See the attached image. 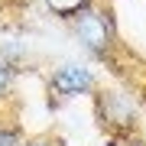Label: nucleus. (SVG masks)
<instances>
[{"instance_id": "obj_7", "label": "nucleus", "mask_w": 146, "mask_h": 146, "mask_svg": "<svg viewBox=\"0 0 146 146\" xmlns=\"http://www.w3.org/2000/svg\"><path fill=\"white\" fill-rule=\"evenodd\" d=\"M143 107H146V88H143Z\"/></svg>"}, {"instance_id": "obj_4", "label": "nucleus", "mask_w": 146, "mask_h": 146, "mask_svg": "<svg viewBox=\"0 0 146 146\" xmlns=\"http://www.w3.org/2000/svg\"><path fill=\"white\" fill-rule=\"evenodd\" d=\"M39 3L46 7V13H52L55 20L72 23V20H75V16H78L81 10H88L94 0H39Z\"/></svg>"}, {"instance_id": "obj_5", "label": "nucleus", "mask_w": 146, "mask_h": 146, "mask_svg": "<svg viewBox=\"0 0 146 146\" xmlns=\"http://www.w3.org/2000/svg\"><path fill=\"white\" fill-rule=\"evenodd\" d=\"M13 72H16V68L0 55V107H3V101L13 94Z\"/></svg>"}, {"instance_id": "obj_6", "label": "nucleus", "mask_w": 146, "mask_h": 146, "mask_svg": "<svg viewBox=\"0 0 146 146\" xmlns=\"http://www.w3.org/2000/svg\"><path fill=\"white\" fill-rule=\"evenodd\" d=\"M23 146H58L52 136H33V140H23Z\"/></svg>"}, {"instance_id": "obj_3", "label": "nucleus", "mask_w": 146, "mask_h": 146, "mask_svg": "<svg viewBox=\"0 0 146 146\" xmlns=\"http://www.w3.org/2000/svg\"><path fill=\"white\" fill-rule=\"evenodd\" d=\"M49 91L55 98H81V94H94L98 91V75L88 65L78 62H65L49 75Z\"/></svg>"}, {"instance_id": "obj_1", "label": "nucleus", "mask_w": 146, "mask_h": 146, "mask_svg": "<svg viewBox=\"0 0 146 146\" xmlns=\"http://www.w3.org/2000/svg\"><path fill=\"white\" fill-rule=\"evenodd\" d=\"M72 33H75V39H78L94 58H107V62L114 58V49H117V26H114L110 10H107V7H101L98 0L72 20Z\"/></svg>"}, {"instance_id": "obj_2", "label": "nucleus", "mask_w": 146, "mask_h": 146, "mask_svg": "<svg viewBox=\"0 0 146 146\" xmlns=\"http://www.w3.org/2000/svg\"><path fill=\"white\" fill-rule=\"evenodd\" d=\"M94 104H98L101 127H107V133L127 136L136 127V107L130 104V98L120 91H94Z\"/></svg>"}]
</instances>
